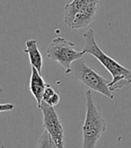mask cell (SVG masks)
Masks as SVG:
<instances>
[{
	"mask_svg": "<svg viewBox=\"0 0 131 148\" xmlns=\"http://www.w3.org/2000/svg\"><path fill=\"white\" fill-rule=\"evenodd\" d=\"M84 53H89L110 72L112 79L109 83L110 90L113 92L131 84V70L124 67L115 59L107 55L100 48L95 40V33L90 28L83 34Z\"/></svg>",
	"mask_w": 131,
	"mask_h": 148,
	"instance_id": "cell-1",
	"label": "cell"
},
{
	"mask_svg": "<svg viewBox=\"0 0 131 148\" xmlns=\"http://www.w3.org/2000/svg\"><path fill=\"white\" fill-rule=\"evenodd\" d=\"M85 99L86 113L82 127V148H95L100 138L106 131L107 124L103 114L98 110L94 103L91 90L85 91Z\"/></svg>",
	"mask_w": 131,
	"mask_h": 148,
	"instance_id": "cell-2",
	"label": "cell"
},
{
	"mask_svg": "<svg viewBox=\"0 0 131 148\" xmlns=\"http://www.w3.org/2000/svg\"><path fill=\"white\" fill-rule=\"evenodd\" d=\"M68 74H72L73 77L85 87L89 88L91 90L96 91L110 99H114L112 91L109 87L111 80H108L101 76L94 70L87 66L82 58L78 59L71 64Z\"/></svg>",
	"mask_w": 131,
	"mask_h": 148,
	"instance_id": "cell-3",
	"label": "cell"
},
{
	"mask_svg": "<svg viewBox=\"0 0 131 148\" xmlns=\"http://www.w3.org/2000/svg\"><path fill=\"white\" fill-rule=\"evenodd\" d=\"M46 53L49 59L59 63L65 69V73L68 74L71 64L78 59L83 58L85 54L75 49V43L66 40L63 37H56L49 43L46 49Z\"/></svg>",
	"mask_w": 131,
	"mask_h": 148,
	"instance_id": "cell-4",
	"label": "cell"
},
{
	"mask_svg": "<svg viewBox=\"0 0 131 148\" xmlns=\"http://www.w3.org/2000/svg\"><path fill=\"white\" fill-rule=\"evenodd\" d=\"M55 107L49 106L45 102H41L40 109L43 116V127L50 135L56 143L57 148H65V132L62 123L56 112Z\"/></svg>",
	"mask_w": 131,
	"mask_h": 148,
	"instance_id": "cell-5",
	"label": "cell"
},
{
	"mask_svg": "<svg viewBox=\"0 0 131 148\" xmlns=\"http://www.w3.org/2000/svg\"><path fill=\"white\" fill-rule=\"evenodd\" d=\"M100 1L101 0H73L72 2L65 5L64 23L69 27L73 19L77 14L86 10L94 5H99Z\"/></svg>",
	"mask_w": 131,
	"mask_h": 148,
	"instance_id": "cell-6",
	"label": "cell"
},
{
	"mask_svg": "<svg viewBox=\"0 0 131 148\" xmlns=\"http://www.w3.org/2000/svg\"><path fill=\"white\" fill-rule=\"evenodd\" d=\"M47 84L48 83L45 82L44 79L41 76V72H40L37 69L32 66V73L30 84H29V90H30L31 93L36 99L38 108H40L42 102L43 94H44Z\"/></svg>",
	"mask_w": 131,
	"mask_h": 148,
	"instance_id": "cell-7",
	"label": "cell"
},
{
	"mask_svg": "<svg viewBox=\"0 0 131 148\" xmlns=\"http://www.w3.org/2000/svg\"><path fill=\"white\" fill-rule=\"evenodd\" d=\"M24 53L28 54L29 61L32 67L36 68L40 72L43 67V58L38 48L37 41L35 39H30L25 42Z\"/></svg>",
	"mask_w": 131,
	"mask_h": 148,
	"instance_id": "cell-8",
	"label": "cell"
},
{
	"mask_svg": "<svg viewBox=\"0 0 131 148\" xmlns=\"http://www.w3.org/2000/svg\"><path fill=\"white\" fill-rule=\"evenodd\" d=\"M42 101L47 103L49 106L56 107L60 101V95L59 92L54 90L51 85L47 84L44 94H43Z\"/></svg>",
	"mask_w": 131,
	"mask_h": 148,
	"instance_id": "cell-9",
	"label": "cell"
},
{
	"mask_svg": "<svg viewBox=\"0 0 131 148\" xmlns=\"http://www.w3.org/2000/svg\"><path fill=\"white\" fill-rule=\"evenodd\" d=\"M37 148H57V146L50 135L44 130L38 140Z\"/></svg>",
	"mask_w": 131,
	"mask_h": 148,
	"instance_id": "cell-10",
	"label": "cell"
},
{
	"mask_svg": "<svg viewBox=\"0 0 131 148\" xmlns=\"http://www.w3.org/2000/svg\"><path fill=\"white\" fill-rule=\"evenodd\" d=\"M14 108V105L12 103H3L0 106V111L5 112V111H11Z\"/></svg>",
	"mask_w": 131,
	"mask_h": 148,
	"instance_id": "cell-11",
	"label": "cell"
}]
</instances>
